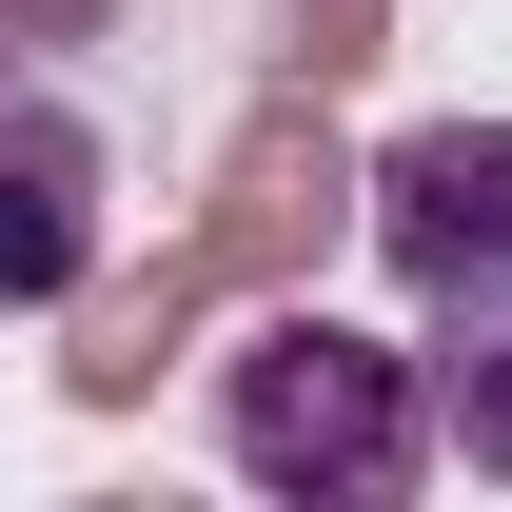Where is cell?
Wrapping results in <instances>:
<instances>
[{
    "label": "cell",
    "instance_id": "obj_2",
    "mask_svg": "<svg viewBox=\"0 0 512 512\" xmlns=\"http://www.w3.org/2000/svg\"><path fill=\"white\" fill-rule=\"evenodd\" d=\"M197 237H217L237 296H296L335 237H375V158H335V119L276 79V99L237 119V158H217V217H197Z\"/></svg>",
    "mask_w": 512,
    "mask_h": 512
},
{
    "label": "cell",
    "instance_id": "obj_5",
    "mask_svg": "<svg viewBox=\"0 0 512 512\" xmlns=\"http://www.w3.org/2000/svg\"><path fill=\"white\" fill-rule=\"evenodd\" d=\"M217 296H237V276H217V237H158L138 276H99V296H79V335H60V394H79V414H138V394H158V355H178Z\"/></svg>",
    "mask_w": 512,
    "mask_h": 512
},
{
    "label": "cell",
    "instance_id": "obj_7",
    "mask_svg": "<svg viewBox=\"0 0 512 512\" xmlns=\"http://www.w3.org/2000/svg\"><path fill=\"white\" fill-rule=\"evenodd\" d=\"M394 0H276V79H296V99H335V79H375L394 40H375Z\"/></svg>",
    "mask_w": 512,
    "mask_h": 512
},
{
    "label": "cell",
    "instance_id": "obj_3",
    "mask_svg": "<svg viewBox=\"0 0 512 512\" xmlns=\"http://www.w3.org/2000/svg\"><path fill=\"white\" fill-rule=\"evenodd\" d=\"M375 256H394L414 316L473 296V276H512V119H414V138H375Z\"/></svg>",
    "mask_w": 512,
    "mask_h": 512
},
{
    "label": "cell",
    "instance_id": "obj_1",
    "mask_svg": "<svg viewBox=\"0 0 512 512\" xmlns=\"http://www.w3.org/2000/svg\"><path fill=\"white\" fill-rule=\"evenodd\" d=\"M217 453L296 512H394L434 473V355H375L316 296H256V335L217 355Z\"/></svg>",
    "mask_w": 512,
    "mask_h": 512
},
{
    "label": "cell",
    "instance_id": "obj_4",
    "mask_svg": "<svg viewBox=\"0 0 512 512\" xmlns=\"http://www.w3.org/2000/svg\"><path fill=\"white\" fill-rule=\"evenodd\" d=\"M0 296H20V316H79V296H99V119H79L60 79L0 138Z\"/></svg>",
    "mask_w": 512,
    "mask_h": 512
},
{
    "label": "cell",
    "instance_id": "obj_6",
    "mask_svg": "<svg viewBox=\"0 0 512 512\" xmlns=\"http://www.w3.org/2000/svg\"><path fill=\"white\" fill-rule=\"evenodd\" d=\"M414 355H434V453L512 493V276H473V296H434V335H414Z\"/></svg>",
    "mask_w": 512,
    "mask_h": 512
},
{
    "label": "cell",
    "instance_id": "obj_8",
    "mask_svg": "<svg viewBox=\"0 0 512 512\" xmlns=\"http://www.w3.org/2000/svg\"><path fill=\"white\" fill-rule=\"evenodd\" d=\"M79 20H99V0H20V40H79Z\"/></svg>",
    "mask_w": 512,
    "mask_h": 512
}]
</instances>
